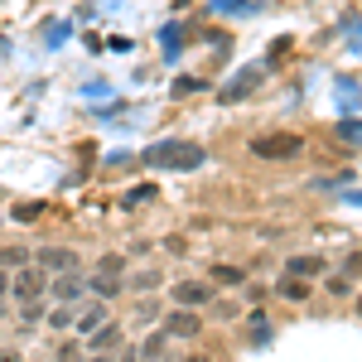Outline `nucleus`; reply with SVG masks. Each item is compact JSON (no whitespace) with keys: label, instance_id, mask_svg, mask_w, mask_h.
I'll use <instances>...</instances> for the list:
<instances>
[{"label":"nucleus","instance_id":"28","mask_svg":"<svg viewBox=\"0 0 362 362\" xmlns=\"http://www.w3.org/2000/svg\"><path fill=\"white\" fill-rule=\"evenodd\" d=\"M0 362H25V358H20L15 348H0Z\"/></svg>","mask_w":362,"mask_h":362},{"label":"nucleus","instance_id":"5","mask_svg":"<svg viewBox=\"0 0 362 362\" xmlns=\"http://www.w3.org/2000/svg\"><path fill=\"white\" fill-rule=\"evenodd\" d=\"M107 319H112V305H107V300H83V305H78V314H73V334L87 338L92 329H102Z\"/></svg>","mask_w":362,"mask_h":362},{"label":"nucleus","instance_id":"1","mask_svg":"<svg viewBox=\"0 0 362 362\" xmlns=\"http://www.w3.org/2000/svg\"><path fill=\"white\" fill-rule=\"evenodd\" d=\"M145 165H150V169H198V165H203V145H194V140H165V145H150V150H145Z\"/></svg>","mask_w":362,"mask_h":362},{"label":"nucleus","instance_id":"30","mask_svg":"<svg viewBox=\"0 0 362 362\" xmlns=\"http://www.w3.org/2000/svg\"><path fill=\"white\" fill-rule=\"evenodd\" d=\"M83 362H112V358H107V353H92V358H83Z\"/></svg>","mask_w":362,"mask_h":362},{"label":"nucleus","instance_id":"13","mask_svg":"<svg viewBox=\"0 0 362 362\" xmlns=\"http://www.w3.org/2000/svg\"><path fill=\"white\" fill-rule=\"evenodd\" d=\"M208 285H227V290H237V285H247V271H242V266H223V261H218V266L208 271Z\"/></svg>","mask_w":362,"mask_h":362},{"label":"nucleus","instance_id":"3","mask_svg":"<svg viewBox=\"0 0 362 362\" xmlns=\"http://www.w3.org/2000/svg\"><path fill=\"white\" fill-rule=\"evenodd\" d=\"M218 300V285H208V280H179L174 285V305L179 309H208Z\"/></svg>","mask_w":362,"mask_h":362},{"label":"nucleus","instance_id":"10","mask_svg":"<svg viewBox=\"0 0 362 362\" xmlns=\"http://www.w3.org/2000/svg\"><path fill=\"white\" fill-rule=\"evenodd\" d=\"M87 290H92V300H107V305H112L116 295L126 290V280H121V276H107V271H97V276L87 280Z\"/></svg>","mask_w":362,"mask_h":362},{"label":"nucleus","instance_id":"6","mask_svg":"<svg viewBox=\"0 0 362 362\" xmlns=\"http://www.w3.org/2000/svg\"><path fill=\"white\" fill-rule=\"evenodd\" d=\"M44 290H49V276L29 261V271H15V280H10V290H5V295H15V300L25 305V300H34V295H44Z\"/></svg>","mask_w":362,"mask_h":362},{"label":"nucleus","instance_id":"7","mask_svg":"<svg viewBox=\"0 0 362 362\" xmlns=\"http://www.w3.org/2000/svg\"><path fill=\"white\" fill-rule=\"evenodd\" d=\"M160 334L165 338H198L203 334V319H198L194 309H169L165 324H160Z\"/></svg>","mask_w":362,"mask_h":362},{"label":"nucleus","instance_id":"25","mask_svg":"<svg viewBox=\"0 0 362 362\" xmlns=\"http://www.w3.org/2000/svg\"><path fill=\"white\" fill-rule=\"evenodd\" d=\"M329 295H338V300H343V295H353V280H348V276H334V280H329Z\"/></svg>","mask_w":362,"mask_h":362},{"label":"nucleus","instance_id":"14","mask_svg":"<svg viewBox=\"0 0 362 362\" xmlns=\"http://www.w3.org/2000/svg\"><path fill=\"white\" fill-rule=\"evenodd\" d=\"M276 295H280V300H290V305H305V300H309V280L285 276V280L276 285Z\"/></svg>","mask_w":362,"mask_h":362},{"label":"nucleus","instance_id":"9","mask_svg":"<svg viewBox=\"0 0 362 362\" xmlns=\"http://www.w3.org/2000/svg\"><path fill=\"white\" fill-rule=\"evenodd\" d=\"M121 338H126V329H121L116 319H107L102 329H92V334H87V348H83V353H107V358H112L116 348H121Z\"/></svg>","mask_w":362,"mask_h":362},{"label":"nucleus","instance_id":"15","mask_svg":"<svg viewBox=\"0 0 362 362\" xmlns=\"http://www.w3.org/2000/svg\"><path fill=\"white\" fill-rule=\"evenodd\" d=\"M165 343H169V338L155 329V334H150V338H145V343L136 348V358H140V362H160V358H165Z\"/></svg>","mask_w":362,"mask_h":362},{"label":"nucleus","instance_id":"12","mask_svg":"<svg viewBox=\"0 0 362 362\" xmlns=\"http://www.w3.org/2000/svg\"><path fill=\"white\" fill-rule=\"evenodd\" d=\"M73 314H78V305H54V309H44V324L54 334H73Z\"/></svg>","mask_w":362,"mask_h":362},{"label":"nucleus","instance_id":"19","mask_svg":"<svg viewBox=\"0 0 362 362\" xmlns=\"http://www.w3.org/2000/svg\"><path fill=\"white\" fill-rule=\"evenodd\" d=\"M83 358H87V353L73 343V338H63V343L54 348V362H83Z\"/></svg>","mask_w":362,"mask_h":362},{"label":"nucleus","instance_id":"11","mask_svg":"<svg viewBox=\"0 0 362 362\" xmlns=\"http://www.w3.org/2000/svg\"><path fill=\"white\" fill-rule=\"evenodd\" d=\"M319 271H324V256H314V251H309V256H290V261H285V276L314 280V276H319Z\"/></svg>","mask_w":362,"mask_h":362},{"label":"nucleus","instance_id":"17","mask_svg":"<svg viewBox=\"0 0 362 362\" xmlns=\"http://www.w3.org/2000/svg\"><path fill=\"white\" fill-rule=\"evenodd\" d=\"M256 83H261V73L251 68V73H242V83H237V87H227V92H223V102H242V97H247Z\"/></svg>","mask_w":362,"mask_h":362},{"label":"nucleus","instance_id":"33","mask_svg":"<svg viewBox=\"0 0 362 362\" xmlns=\"http://www.w3.org/2000/svg\"><path fill=\"white\" fill-rule=\"evenodd\" d=\"M160 362H165V358H160Z\"/></svg>","mask_w":362,"mask_h":362},{"label":"nucleus","instance_id":"23","mask_svg":"<svg viewBox=\"0 0 362 362\" xmlns=\"http://www.w3.org/2000/svg\"><path fill=\"white\" fill-rule=\"evenodd\" d=\"M155 194H160L155 184H136V189L126 194V208H136V203H145V198H155Z\"/></svg>","mask_w":362,"mask_h":362},{"label":"nucleus","instance_id":"21","mask_svg":"<svg viewBox=\"0 0 362 362\" xmlns=\"http://www.w3.org/2000/svg\"><path fill=\"white\" fill-rule=\"evenodd\" d=\"M131 290H136V295H145V290H160V271H140V276H131Z\"/></svg>","mask_w":362,"mask_h":362},{"label":"nucleus","instance_id":"18","mask_svg":"<svg viewBox=\"0 0 362 362\" xmlns=\"http://www.w3.org/2000/svg\"><path fill=\"white\" fill-rule=\"evenodd\" d=\"M15 266H29V247H5L0 251V271H15Z\"/></svg>","mask_w":362,"mask_h":362},{"label":"nucleus","instance_id":"20","mask_svg":"<svg viewBox=\"0 0 362 362\" xmlns=\"http://www.w3.org/2000/svg\"><path fill=\"white\" fill-rule=\"evenodd\" d=\"M266 338H271V319L261 309H251V343H266Z\"/></svg>","mask_w":362,"mask_h":362},{"label":"nucleus","instance_id":"31","mask_svg":"<svg viewBox=\"0 0 362 362\" xmlns=\"http://www.w3.org/2000/svg\"><path fill=\"white\" fill-rule=\"evenodd\" d=\"M5 314H10V309H5V300H0V319H5Z\"/></svg>","mask_w":362,"mask_h":362},{"label":"nucleus","instance_id":"29","mask_svg":"<svg viewBox=\"0 0 362 362\" xmlns=\"http://www.w3.org/2000/svg\"><path fill=\"white\" fill-rule=\"evenodd\" d=\"M5 290H10V271H0V300H5Z\"/></svg>","mask_w":362,"mask_h":362},{"label":"nucleus","instance_id":"2","mask_svg":"<svg viewBox=\"0 0 362 362\" xmlns=\"http://www.w3.org/2000/svg\"><path fill=\"white\" fill-rule=\"evenodd\" d=\"M251 155H256V160H295V155H305V136H295V131L256 136L251 140Z\"/></svg>","mask_w":362,"mask_h":362},{"label":"nucleus","instance_id":"16","mask_svg":"<svg viewBox=\"0 0 362 362\" xmlns=\"http://www.w3.org/2000/svg\"><path fill=\"white\" fill-rule=\"evenodd\" d=\"M44 295H34V300H25V309H20V324H25V329H34V324H44Z\"/></svg>","mask_w":362,"mask_h":362},{"label":"nucleus","instance_id":"8","mask_svg":"<svg viewBox=\"0 0 362 362\" xmlns=\"http://www.w3.org/2000/svg\"><path fill=\"white\" fill-rule=\"evenodd\" d=\"M29 261H34L44 276H58V271H73V266H78V256L68 247H39V251H29Z\"/></svg>","mask_w":362,"mask_h":362},{"label":"nucleus","instance_id":"27","mask_svg":"<svg viewBox=\"0 0 362 362\" xmlns=\"http://www.w3.org/2000/svg\"><path fill=\"white\" fill-rule=\"evenodd\" d=\"M112 362H140V358H136V348H116Z\"/></svg>","mask_w":362,"mask_h":362},{"label":"nucleus","instance_id":"24","mask_svg":"<svg viewBox=\"0 0 362 362\" xmlns=\"http://www.w3.org/2000/svg\"><path fill=\"white\" fill-rule=\"evenodd\" d=\"M208 309H213V319H237V314H242V309L232 305V300H227V305H223V300H213Z\"/></svg>","mask_w":362,"mask_h":362},{"label":"nucleus","instance_id":"32","mask_svg":"<svg viewBox=\"0 0 362 362\" xmlns=\"http://www.w3.org/2000/svg\"><path fill=\"white\" fill-rule=\"evenodd\" d=\"M189 362H208V358H198V353H194V358H189Z\"/></svg>","mask_w":362,"mask_h":362},{"label":"nucleus","instance_id":"4","mask_svg":"<svg viewBox=\"0 0 362 362\" xmlns=\"http://www.w3.org/2000/svg\"><path fill=\"white\" fill-rule=\"evenodd\" d=\"M49 290H54L58 305H83V295H87V276L78 271V266H73V271H58Z\"/></svg>","mask_w":362,"mask_h":362},{"label":"nucleus","instance_id":"22","mask_svg":"<svg viewBox=\"0 0 362 362\" xmlns=\"http://www.w3.org/2000/svg\"><path fill=\"white\" fill-rule=\"evenodd\" d=\"M97 271H107V276H121V271H126V256H121V251L102 256V261H97Z\"/></svg>","mask_w":362,"mask_h":362},{"label":"nucleus","instance_id":"26","mask_svg":"<svg viewBox=\"0 0 362 362\" xmlns=\"http://www.w3.org/2000/svg\"><path fill=\"white\" fill-rule=\"evenodd\" d=\"M140 319H145V324H155V319H160V305H155V300H145V305H140Z\"/></svg>","mask_w":362,"mask_h":362}]
</instances>
